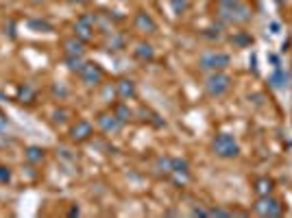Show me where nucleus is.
Returning a JSON list of instances; mask_svg holds the SVG:
<instances>
[{
  "instance_id": "nucleus-1",
  "label": "nucleus",
  "mask_w": 292,
  "mask_h": 218,
  "mask_svg": "<svg viewBox=\"0 0 292 218\" xmlns=\"http://www.w3.org/2000/svg\"><path fill=\"white\" fill-rule=\"evenodd\" d=\"M216 16L227 24H246L253 11L244 0H216Z\"/></svg>"
},
{
  "instance_id": "nucleus-2",
  "label": "nucleus",
  "mask_w": 292,
  "mask_h": 218,
  "mask_svg": "<svg viewBox=\"0 0 292 218\" xmlns=\"http://www.w3.org/2000/svg\"><path fill=\"white\" fill-rule=\"evenodd\" d=\"M211 151H214V155L221 157V159H233V157L240 155V144L236 140V135L218 133L214 140H211Z\"/></svg>"
},
{
  "instance_id": "nucleus-3",
  "label": "nucleus",
  "mask_w": 292,
  "mask_h": 218,
  "mask_svg": "<svg viewBox=\"0 0 292 218\" xmlns=\"http://www.w3.org/2000/svg\"><path fill=\"white\" fill-rule=\"evenodd\" d=\"M203 85H205V92L211 98H221L231 90V77L225 75L223 70H216V72H209V77L205 79Z\"/></svg>"
},
{
  "instance_id": "nucleus-4",
  "label": "nucleus",
  "mask_w": 292,
  "mask_h": 218,
  "mask_svg": "<svg viewBox=\"0 0 292 218\" xmlns=\"http://www.w3.org/2000/svg\"><path fill=\"white\" fill-rule=\"evenodd\" d=\"M253 212L264 218H277L283 214V205L273 194H266V196H258V201H255V205H253Z\"/></svg>"
},
{
  "instance_id": "nucleus-5",
  "label": "nucleus",
  "mask_w": 292,
  "mask_h": 218,
  "mask_svg": "<svg viewBox=\"0 0 292 218\" xmlns=\"http://www.w3.org/2000/svg\"><path fill=\"white\" fill-rule=\"evenodd\" d=\"M231 57L227 53H205L199 57V68L205 72H216V70H225L229 68Z\"/></svg>"
},
{
  "instance_id": "nucleus-6",
  "label": "nucleus",
  "mask_w": 292,
  "mask_h": 218,
  "mask_svg": "<svg viewBox=\"0 0 292 218\" xmlns=\"http://www.w3.org/2000/svg\"><path fill=\"white\" fill-rule=\"evenodd\" d=\"M79 77H81V81H83L87 87H96V85L103 83L105 72H103V68H100L98 63H94V61H85V63H83V68H81V72H79Z\"/></svg>"
},
{
  "instance_id": "nucleus-7",
  "label": "nucleus",
  "mask_w": 292,
  "mask_h": 218,
  "mask_svg": "<svg viewBox=\"0 0 292 218\" xmlns=\"http://www.w3.org/2000/svg\"><path fill=\"white\" fill-rule=\"evenodd\" d=\"M94 26H96V16H94V13H87V16L77 18V22H75V35L87 44L94 38Z\"/></svg>"
},
{
  "instance_id": "nucleus-8",
  "label": "nucleus",
  "mask_w": 292,
  "mask_h": 218,
  "mask_svg": "<svg viewBox=\"0 0 292 218\" xmlns=\"http://www.w3.org/2000/svg\"><path fill=\"white\" fill-rule=\"evenodd\" d=\"M94 135V127L87 120H77L70 129V140L72 142H87Z\"/></svg>"
},
{
  "instance_id": "nucleus-9",
  "label": "nucleus",
  "mask_w": 292,
  "mask_h": 218,
  "mask_svg": "<svg viewBox=\"0 0 292 218\" xmlns=\"http://www.w3.org/2000/svg\"><path fill=\"white\" fill-rule=\"evenodd\" d=\"M98 127L105 131V133H118V131L125 127V122L118 120V116H116L114 112H107V114H100L98 116Z\"/></svg>"
},
{
  "instance_id": "nucleus-10",
  "label": "nucleus",
  "mask_w": 292,
  "mask_h": 218,
  "mask_svg": "<svg viewBox=\"0 0 292 218\" xmlns=\"http://www.w3.org/2000/svg\"><path fill=\"white\" fill-rule=\"evenodd\" d=\"M133 26H135V31H140V33H155L157 31V22L153 20V16H151V13H146V11H137L135 13Z\"/></svg>"
},
{
  "instance_id": "nucleus-11",
  "label": "nucleus",
  "mask_w": 292,
  "mask_h": 218,
  "mask_svg": "<svg viewBox=\"0 0 292 218\" xmlns=\"http://www.w3.org/2000/svg\"><path fill=\"white\" fill-rule=\"evenodd\" d=\"M116 94H118L122 100H133L137 96L135 81H133V79H127V77L118 79V83H116Z\"/></svg>"
},
{
  "instance_id": "nucleus-12",
  "label": "nucleus",
  "mask_w": 292,
  "mask_h": 218,
  "mask_svg": "<svg viewBox=\"0 0 292 218\" xmlns=\"http://www.w3.org/2000/svg\"><path fill=\"white\" fill-rule=\"evenodd\" d=\"M63 50H65V55H70V57H83L85 42L79 40L77 35H75V38H68V40L63 42Z\"/></svg>"
},
{
  "instance_id": "nucleus-13",
  "label": "nucleus",
  "mask_w": 292,
  "mask_h": 218,
  "mask_svg": "<svg viewBox=\"0 0 292 218\" xmlns=\"http://www.w3.org/2000/svg\"><path fill=\"white\" fill-rule=\"evenodd\" d=\"M253 190L258 196H266V194H273L275 190V181L271 177H258L253 181Z\"/></svg>"
},
{
  "instance_id": "nucleus-14",
  "label": "nucleus",
  "mask_w": 292,
  "mask_h": 218,
  "mask_svg": "<svg viewBox=\"0 0 292 218\" xmlns=\"http://www.w3.org/2000/svg\"><path fill=\"white\" fill-rule=\"evenodd\" d=\"M133 55H135V59L137 61H153V57H155V50H153V46L149 42H140L135 46V50H133Z\"/></svg>"
},
{
  "instance_id": "nucleus-15",
  "label": "nucleus",
  "mask_w": 292,
  "mask_h": 218,
  "mask_svg": "<svg viewBox=\"0 0 292 218\" xmlns=\"http://www.w3.org/2000/svg\"><path fill=\"white\" fill-rule=\"evenodd\" d=\"M18 100H20V103H33V100H35V87H33L31 83L20 85V90H18Z\"/></svg>"
},
{
  "instance_id": "nucleus-16",
  "label": "nucleus",
  "mask_w": 292,
  "mask_h": 218,
  "mask_svg": "<svg viewBox=\"0 0 292 218\" xmlns=\"http://www.w3.org/2000/svg\"><path fill=\"white\" fill-rule=\"evenodd\" d=\"M24 157L28 164H42L44 162V149L42 147H28L24 151Z\"/></svg>"
},
{
  "instance_id": "nucleus-17",
  "label": "nucleus",
  "mask_w": 292,
  "mask_h": 218,
  "mask_svg": "<svg viewBox=\"0 0 292 218\" xmlns=\"http://www.w3.org/2000/svg\"><path fill=\"white\" fill-rule=\"evenodd\" d=\"M112 112H114L116 116H118V120H120V122H125V125H127V122L131 120V116H133V112H131V109H129V105H127V103L116 105V107L112 109Z\"/></svg>"
},
{
  "instance_id": "nucleus-18",
  "label": "nucleus",
  "mask_w": 292,
  "mask_h": 218,
  "mask_svg": "<svg viewBox=\"0 0 292 218\" xmlns=\"http://www.w3.org/2000/svg\"><path fill=\"white\" fill-rule=\"evenodd\" d=\"M125 48V35H116L112 33V40L107 42V50L109 53H118V50Z\"/></svg>"
},
{
  "instance_id": "nucleus-19",
  "label": "nucleus",
  "mask_w": 292,
  "mask_h": 218,
  "mask_svg": "<svg viewBox=\"0 0 292 218\" xmlns=\"http://www.w3.org/2000/svg\"><path fill=\"white\" fill-rule=\"evenodd\" d=\"M286 81H288V77H286V72H283V70H277L275 75L271 77V83H273V87H277V90L286 87V85H288Z\"/></svg>"
},
{
  "instance_id": "nucleus-20",
  "label": "nucleus",
  "mask_w": 292,
  "mask_h": 218,
  "mask_svg": "<svg viewBox=\"0 0 292 218\" xmlns=\"http://www.w3.org/2000/svg\"><path fill=\"white\" fill-rule=\"evenodd\" d=\"M83 59H81V57H65V65H68V70L70 72H81V68H83Z\"/></svg>"
},
{
  "instance_id": "nucleus-21",
  "label": "nucleus",
  "mask_w": 292,
  "mask_h": 218,
  "mask_svg": "<svg viewBox=\"0 0 292 218\" xmlns=\"http://www.w3.org/2000/svg\"><path fill=\"white\" fill-rule=\"evenodd\" d=\"M28 26H31V28H35V31H42V33H48V31H53V26H50L46 20H31V22H28Z\"/></svg>"
},
{
  "instance_id": "nucleus-22",
  "label": "nucleus",
  "mask_w": 292,
  "mask_h": 218,
  "mask_svg": "<svg viewBox=\"0 0 292 218\" xmlns=\"http://www.w3.org/2000/svg\"><path fill=\"white\" fill-rule=\"evenodd\" d=\"M233 42L240 44V46H249V44H253V38H251V35H246V33H238L236 38H233Z\"/></svg>"
},
{
  "instance_id": "nucleus-23",
  "label": "nucleus",
  "mask_w": 292,
  "mask_h": 218,
  "mask_svg": "<svg viewBox=\"0 0 292 218\" xmlns=\"http://www.w3.org/2000/svg\"><path fill=\"white\" fill-rule=\"evenodd\" d=\"M11 181V168L9 166H0V184H9Z\"/></svg>"
},
{
  "instance_id": "nucleus-24",
  "label": "nucleus",
  "mask_w": 292,
  "mask_h": 218,
  "mask_svg": "<svg viewBox=\"0 0 292 218\" xmlns=\"http://www.w3.org/2000/svg\"><path fill=\"white\" fill-rule=\"evenodd\" d=\"M207 216H225V218H229V216H233V212L223 209V207H214V209H207Z\"/></svg>"
},
{
  "instance_id": "nucleus-25",
  "label": "nucleus",
  "mask_w": 292,
  "mask_h": 218,
  "mask_svg": "<svg viewBox=\"0 0 292 218\" xmlns=\"http://www.w3.org/2000/svg\"><path fill=\"white\" fill-rule=\"evenodd\" d=\"M172 7H174L177 13H181V11L188 9V0H172Z\"/></svg>"
},
{
  "instance_id": "nucleus-26",
  "label": "nucleus",
  "mask_w": 292,
  "mask_h": 218,
  "mask_svg": "<svg viewBox=\"0 0 292 218\" xmlns=\"http://www.w3.org/2000/svg\"><path fill=\"white\" fill-rule=\"evenodd\" d=\"M5 127H7V114L0 109V131H3Z\"/></svg>"
},
{
  "instance_id": "nucleus-27",
  "label": "nucleus",
  "mask_w": 292,
  "mask_h": 218,
  "mask_svg": "<svg viewBox=\"0 0 292 218\" xmlns=\"http://www.w3.org/2000/svg\"><path fill=\"white\" fill-rule=\"evenodd\" d=\"M192 216H207V209H201V207H194V209H192Z\"/></svg>"
},
{
  "instance_id": "nucleus-28",
  "label": "nucleus",
  "mask_w": 292,
  "mask_h": 218,
  "mask_svg": "<svg viewBox=\"0 0 292 218\" xmlns=\"http://www.w3.org/2000/svg\"><path fill=\"white\" fill-rule=\"evenodd\" d=\"M68 3H83V0H68Z\"/></svg>"
},
{
  "instance_id": "nucleus-29",
  "label": "nucleus",
  "mask_w": 292,
  "mask_h": 218,
  "mask_svg": "<svg viewBox=\"0 0 292 218\" xmlns=\"http://www.w3.org/2000/svg\"><path fill=\"white\" fill-rule=\"evenodd\" d=\"M31 3H44V0H31Z\"/></svg>"
}]
</instances>
